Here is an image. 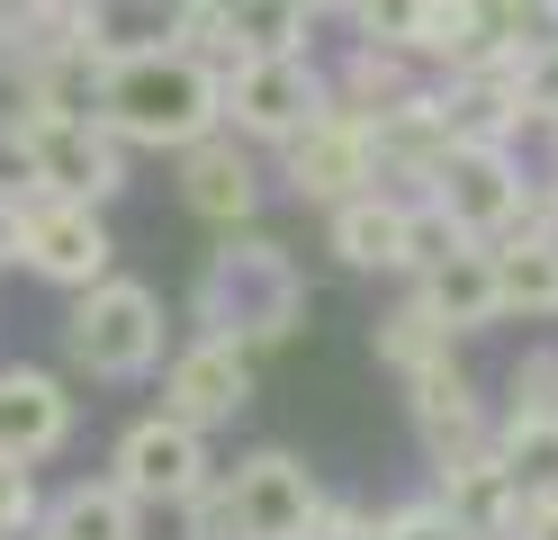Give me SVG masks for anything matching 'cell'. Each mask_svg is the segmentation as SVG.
I'll return each mask as SVG.
<instances>
[{
    "mask_svg": "<svg viewBox=\"0 0 558 540\" xmlns=\"http://www.w3.org/2000/svg\"><path fill=\"white\" fill-rule=\"evenodd\" d=\"M90 118L109 127L126 154H190L198 135H217V72L171 55V46H135L118 63H99L90 82Z\"/></svg>",
    "mask_w": 558,
    "mask_h": 540,
    "instance_id": "1",
    "label": "cell"
},
{
    "mask_svg": "<svg viewBox=\"0 0 558 540\" xmlns=\"http://www.w3.org/2000/svg\"><path fill=\"white\" fill-rule=\"evenodd\" d=\"M306 315V279L289 262V243L270 235H226L198 271V334L207 343H234V351H262V343H289Z\"/></svg>",
    "mask_w": 558,
    "mask_h": 540,
    "instance_id": "2",
    "label": "cell"
},
{
    "mask_svg": "<svg viewBox=\"0 0 558 540\" xmlns=\"http://www.w3.org/2000/svg\"><path fill=\"white\" fill-rule=\"evenodd\" d=\"M162 334H171V315L145 279H99L73 298V315H63V351H73V370L90 379H154L162 370Z\"/></svg>",
    "mask_w": 558,
    "mask_h": 540,
    "instance_id": "3",
    "label": "cell"
},
{
    "mask_svg": "<svg viewBox=\"0 0 558 540\" xmlns=\"http://www.w3.org/2000/svg\"><path fill=\"white\" fill-rule=\"evenodd\" d=\"M19 144H27V180L37 199H73V207H109L126 190V144L90 118V108H19Z\"/></svg>",
    "mask_w": 558,
    "mask_h": 540,
    "instance_id": "4",
    "label": "cell"
},
{
    "mask_svg": "<svg viewBox=\"0 0 558 540\" xmlns=\"http://www.w3.org/2000/svg\"><path fill=\"white\" fill-rule=\"evenodd\" d=\"M325 108H333V91H325L316 55H253L217 82V127L234 144H298Z\"/></svg>",
    "mask_w": 558,
    "mask_h": 540,
    "instance_id": "5",
    "label": "cell"
},
{
    "mask_svg": "<svg viewBox=\"0 0 558 540\" xmlns=\"http://www.w3.org/2000/svg\"><path fill=\"white\" fill-rule=\"evenodd\" d=\"M424 199H433L469 243H496V235L522 226V207H532V180H522V163L505 154V144H450L441 171L424 180Z\"/></svg>",
    "mask_w": 558,
    "mask_h": 540,
    "instance_id": "6",
    "label": "cell"
},
{
    "mask_svg": "<svg viewBox=\"0 0 558 540\" xmlns=\"http://www.w3.org/2000/svg\"><path fill=\"white\" fill-rule=\"evenodd\" d=\"M118 262V243H109V216L99 207H73V199H27L19 207V271H37L46 288H99Z\"/></svg>",
    "mask_w": 558,
    "mask_h": 540,
    "instance_id": "7",
    "label": "cell"
},
{
    "mask_svg": "<svg viewBox=\"0 0 558 540\" xmlns=\"http://www.w3.org/2000/svg\"><path fill=\"white\" fill-rule=\"evenodd\" d=\"M217 478L207 468V442L198 432H181V423H162V415H145V423H126L118 432V459H109V487L145 514V504H162V514H181V504Z\"/></svg>",
    "mask_w": 558,
    "mask_h": 540,
    "instance_id": "8",
    "label": "cell"
},
{
    "mask_svg": "<svg viewBox=\"0 0 558 540\" xmlns=\"http://www.w3.org/2000/svg\"><path fill=\"white\" fill-rule=\"evenodd\" d=\"M243 406H253V351H234V343H181L162 360V423H181V432H217L234 423Z\"/></svg>",
    "mask_w": 558,
    "mask_h": 540,
    "instance_id": "9",
    "label": "cell"
},
{
    "mask_svg": "<svg viewBox=\"0 0 558 540\" xmlns=\"http://www.w3.org/2000/svg\"><path fill=\"white\" fill-rule=\"evenodd\" d=\"M279 180H289L298 207H325V216H333L342 199L378 190V180H369V127L342 118V108H325L298 144H279Z\"/></svg>",
    "mask_w": 558,
    "mask_h": 540,
    "instance_id": "10",
    "label": "cell"
},
{
    "mask_svg": "<svg viewBox=\"0 0 558 540\" xmlns=\"http://www.w3.org/2000/svg\"><path fill=\"white\" fill-rule=\"evenodd\" d=\"M226 504H234V531L243 540H306V523H316V468H306L298 451H253L226 478Z\"/></svg>",
    "mask_w": 558,
    "mask_h": 540,
    "instance_id": "11",
    "label": "cell"
},
{
    "mask_svg": "<svg viewBox=\"0 0 558 540\" xmlns=\"http://www.w3.org/2000/svg\"><path fill=\"white\" fill-rule=\"evenodd\" d=\"M405 406H414V432H424L433 468H460V459H477L486 442H496V423H486V396L469 387L460 360H441V370L405 379Z\"/></svg>",
    "mask_w": 558,
    "mask_h": 540,
    "instance_id": "12",
    "label": "cell"
},
{
    "mask_svg": "<svg viewBox=\"0 0 558 540\" xmlns=\"http://www.w3.org/2000/svg\"><path fill=\"white\" fill-rule=\"evenodd\" d=\"M181 207L207 216V226H226V235H243V226H253V207H262V163L243 154L226 127L198 135L190 154H181Z\"/></svg>",
    "mask_w": 558,
    "mask_h": 540,
    "instance_id": "13",
    "label": "cell"
},
{
    "mask_svg": "<svg viewBox=\"0 0 558 540\" xmlns=\"http://www.w3.org/2000/svg\"><path fill=\"white\" fill-rule=\"evenodd\" d=\"M63 442H73V396H63L54 370H0V459H19V468H37L54 459Z\"/></svg>",
    "mask_w": 558,
    "mask_h": 540,
    "instance_id": "14",
    "label": "cell"
},
{
    "mask_svg": "<svg viewBox=\"0 0 558 540\" xmlns=\"http://www.w3.org/2000/svg\"><path fill=\"white\" fill-rule=\"evenodd\" d=\"M486 279H496V315L549 324L558 315V235H532V226L496 235L486 243Z\"/></svg>",
    "mask_w": 558,
    "mask_h": 540,
    "instance_id": "15",
    "label": "cell"
},
{
    "mask_svg": "<svg viewBox=\"0 0 558 540\" xmlns=\"http://www.w3.org/2000/svg\"><path fill=\"white\" fill-rule=\"evenodd\" d=\"M441 478V514H450V531L460 540H513V514H522V495H513V478L496 468V451H477V459H460V468H433Z\"/></svg>",
    "mask_w": 558,
    "mask_h": 540,
    "instance_id": "16",
    "label": "cell"
},
{
    "mask_svg": "<svg viewBox=\"0 0 558 540\" xmlns=\"http://www.w3.org/2000/svg\"><path fill=\"white\" fill-rule=\"evenodd\" d=\"M325 91H333V108H342V118H388V108L397 99H414V91H424V63H414V55H397V46H369V36H352V63H342V72H325Z\"/></svg>",
    "mask_w": 558,
    "mask_h": 540,
    "instance_id": "17",
    "label": "cell"
},
{
    "mask_svg": "<svg viewBox=\"0 0 558 540\" xmlns=\"http://www.w3.org/2000/svg\"><path fill=\"white\" fill-rule=\"evenodd\" d=\"M414 307H424L441 334H477V324H496V279H486V243L450 252V262H433L424 279H414Z\"/></svg>",
    "mask_w": 558,
    "mask_h": 540,
    "instance_id": "18",
    "label": "cell"
},
{
    "mask_svg": "<svg viewBox=\"0 0 558 540\" xmlns=\"http://www.w3.org/2000/svg\"><path fill=\"white\" fill-rule=\"evenodd\" d=\"M325 226H333V262L342 271H397L405 262V199H388V190L342 199Z\"/></svg>",
    "mask_w": 558,
    "mask_h": 540,
    "instance_id": "19",
    "label": "cell"
},
{
    "mask_svg": "<svg viewBox=\"0 0 558 540\" xmlns=\"http://www.w3.org/2000/svg\"><path fill=\"white\" fill-rule=\"evenodd\" d=\"M135 531H145V514H135L109 478H82L54 504H37V540H135Z\"/></svg>",
    "mask_w": 558,
    "mask_h": 540,
    "instance_id": "20",
    "label": "cell"
},
{
    "mask_svg": "<svg viewBox=\"0 0 558 540\" xmlns=\"http://www.w3.org/2000/svg\"><path fill=\"white\" fill-rule=\"evenodd\" d=\"M486 451H496V468L513 478V495H522V504L558 495V415H505Z\"/></svg>",
    "mask_w": 558,
    "mask_h": 540,
    "instance_id": "21",
    "label": "cell"
},
{
    "mask_svg": "<svg viewBox=\"0 0 558 540\" xmlns=\"http://www.w3.org/2000/svg\"><path fill=\"white\" fill-rule=\"evenodd\" d=\"M477 46H486V27H477L469 0H414V27H405V55H414V63L460 72Z\"/></svg>",
    "mask_w": 558,
    "mask_h": 540,
    "instance_id": "22",
    "label": "cell"
},
{
    "mask_svg": "<svg viewBox=\"0 0 558 540\" xmlns=\"http://www.w3.org/2000/svg\"><path fill=\"white\" fill-rule=\"evenodd\" d=\"M378 360H388L397 379H424V370H441V360H450V334H441V324L405 298L388 324H378Z\"/></svg>",
    "mask_w": 558,
    "mask_h": 540,
    "instance_id": "23",
    "label": "cell"
},
{
    "mask_svg": "<svg viewBox=\"0 0 558 540\" xmlns=\"http://www.w3.org/2000/svg\"><path fill=\"white\" fill-rule=\"evenodd\" d=\"M450 252H469V235L450 226L433 199H405V262H397V271H414V279H424L433 262H450Z\"/></svg>",
    "mask_w": 558,
    "mask_h": 540,
    "instance_id": "24",
    "label": "cell"
},
{
    "mask_svg": "<svg viewBox=\"0 0 558 540\" xmlns=\"http://www.w3.org/2000/svg\"><path fill=\"white\" fill-rule=\"evenodd\" d=\"M505 415H558V351H522L513 360V406Z\"/></svg>",
    "mask_w": 558,
    "mask_h": 540,
    "instance_id": "25",
    "label": "cell"
},
{
    "mask_svg": "<svg viewBox=\"0 0 558 540\" xmlns=\"http://www.w3.org/2000/svg\"><path fill=\"white\" fill-rule=\"evenodd\" d=\"M37 531V468L0 459V540H27Z\"/></svg>",
    "mask_w": 558,
    "mask_h": 540,
    "instance_id": "26",
    "label": "cell"
},
{
    "mask_svg": "<svg viewBox=\"0 0 558 540\" xmlns=\"http://www.w3.org/2000/svg\"><path fill=\"white\" fill-rule=\"evenodd\" d=\"M378 540H460V531H450V514L433 495H414V504H388V514H378Z\"/></svg>",
    "mask_w": 558,
    "mask_h": 540,
    "instance_id": "27",
    "label": "cell"
},
{
    "mask_svg": "<svg viewBox=\"0 0 558 540\" xmlns=\"http://www.w3.org/2000/svg\"><path fill=\"white\" fill-rule=\"evenodd\" d=\"M181 523H190V540H243V531H234V504H226V478H207V487L181 504Z\"/></svg>",
    "mask_w": 558,
    "mask_h": 540,
    "instance_id": "28",
    "label": "cell"
},
{
    "mask_svg": "<svg viewBox=\"0 0 558 540\" xmlns=\"http://www.w3.org/2000/svg\"><path fill=\"white\" fill-rule=\"evenodd\" d=\"M306 540H378V514L352 495H325L316 504V523H306Z\"/></svg>",
    "mask_w": 558,
    "mask_h": 540,
    "instance_id": "29",
    "label": "cell"
},
{
    "mask_svg": "<svg viewBox=\"0 0 558 540\" xmlns=\"http://www.w3.org/2000/svg\"><path fill=\"white\" fill-rule=\"evenodd\" d=\"M469 10H477V27H486V46H513V27L532 19L541 0H469Z\"/></svg>",
    "mask_w": 558,
    "mask_h": 540,
    "instance_id": "30",
    "label": "cell"
},
{
    "mask_svg": "<svg viewBox=\"0 0 558 540\" xmlns=\"http://www.w3.org/2000/svg\"><path fill=\"white\" fill-rule=\"evenodd\" d=\"M513 540H558V495L522 504V514H513Z\"/></svg>",
    "mask_w": 558,
    "mask_h": 540,
    "instance_id": "31",
    "label": "cell"
},
{
    "mask_svg": "<svg viewBox=\"0 0 558 540\" xmlns=\"http://www.w3.org/2000/svg\"><path fill=\"white\" fill-rule=\"evenodd\" d=\"M0 262H19V207L0 199Z\"/></svg>",
    "mask_w": 558,
    "mask_h": 540,
    "instance_id": "32",
    "label": "cell"
},
{
    "mask_svg": "<svg viewBox=\"0 0 558 540\" xmlns=\"http://www.w3.org/2000/svg\"><path fill=\"white\" fill-rule=\"evenodd\" d=\"M46 0H0V27H19V19H37Z\"/></svg>",
    "mask_w": 558,
    "mask_h": 540,
    "instance_id": "33",
    "label": "cell"
}]
</instances>
